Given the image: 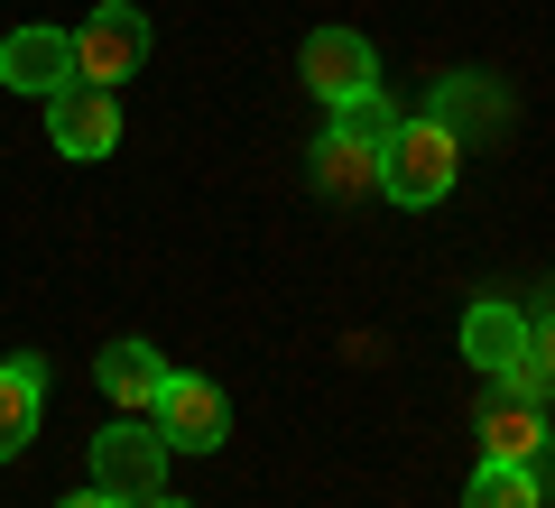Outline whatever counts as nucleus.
<instances>
[{"label":"nucleus","mask_w":555,"mask_h":508,"mask_svg":"<svg viewBox=\"0 0 555 508\" xmlns=\"http://www.w3.org/2000/svg\"><path fill=\"white\" fill-rule=\"evenodd\" d=\"M454 177H463V139L444 120H426V112H398V130L379 139V195L426 213V204L454 195Z\"/></svg>","instance_id":"nucleus-1"},{"label":"nucleus","mask_w":555,"mask_h":508,"mask_svg":"<svg viewBox=\"0 0 555 508\" xmlns=\"http://www.w3.org/2000/svg\"><path fill=\"white\" fill-rule=\"evenodd\" d=\"M149 416H158L167 453H222L232 444V398L214 379H195V370H167L158 398H149Z\"/></svg>","instance_id":"nucleus-2"},{"label":"nucleus","mask_w":555,"mask_h":508,"mask_svg":"<svg viewBox=\"0 0 555 508\" xmlns=\"http://www.w3.org/2000/svg\"><path fill=\"white\" fill-rule=\"evenodd\" d=\"M93 490H112L120 508L167 490V434L158 426H102L93 434Z\"/></svg>","instance_id":"nucleus-3"},{"label":"nucleus","mask_w":555,"mask_h":508,"mask_svg":"<svg viewBox=\"0 0 555 508\" xmlns=\"http://www.w3.org/2000/svg\"><path fill=\"white\" fill-rule=\"evenodd\" d=\"M139 65H149V19H139L130 0H102L93 19L75 28V75L120 93V75H139Z\"/></svg>","instance_id":"nucleus-4"},{"label":"nucleus","mask_w":555,"mask_h":508,"mask_svg":"<svg viewBox=\"0 0 555 508\" xmlns=\"http://www.w3.org/2000/svg\"><path fill=\"white\" fill-rule=\"evenodd\" d=\"M47 139H56L65 157H112V148H120V102H112V83H65V93H47Z\"/></svg>","instance_id":"nucleus-5"},{"label":"nucleus","mask_w":555,"mask_h":508,"mask_svg":"<svg viewBox=\"0 0 555 508\" xmlns=\"http://www.w3.org/2000/svg\"><path fill=\"white\" fill-rule=\"evenodd\" d=\"M297 75L315 83V102H352V93L379 83V56H371L361 28H315V38L297 47Z\"/></svg>","instance_id":"nucleus-6"},{"label":"nucleus","mask_w":555,"mask_h":508,"mask_svg":"<svg viewBox=\"0 0 555 508\" xmlns=\"http://www.w3.org/2000/svg\"><path fill=\"white\" fill-rule=\"evenodd\" d=\"M0 83L10 93H65V83H83L75 75V28H10L0 38Z\"/></svg>","instance_id":"nucleus-7"},{"label":"nucleus","mask_w":555,"mask_h":508,"mask_svg":"<svg viewBox=\"0 0 555 508\" xmlns=\"http://www.w3.org/2000/svg\"><path fill=\"white\" fill-rule=\"evenodd\" d=\"M473 434H481V463H528V471H537V453L555 444L546 416H537V398L528 389H500V379H491V398H481Z\"/></svg>","instance_id":"nucleus-8"},{"label":"nucleus","mask_w":555,"mask_h":508,"mask_svg":"<svg viewBox=\"0 0 555 508\" xmlns=\"http://www.w3.org/2000/svg\"><path fill=\"white\" fill-rule=\"evenodd\" d=\"M463 361L491 379H518V361H528V314L509 305V296H481L473 314H463Z\"/></svg>","instance_id":"nucleus-9"},{"label":"nucleus","mask_w":555,"mask_h":508,"mask_svg":"<svg viewBox=\"0 0 555 508\" xmlns=\"http://www.w3.org/2000/svg\"><path fill=\"white\" fill-rule=\"evenodd\" d=\"M306 185H315L324 204H361V195H379V148H361V139L324 130L315 157H306Z\"/></svg>","instance_id":"nucleus-10"},{"label":"nucleus","mask_w":555,"mask_h":508,"mask_svg":"<svg viewBox=\"0 0 555 508\" xmlns=\"http://www.w3.org/2000/svg\"><path fill=\"white\" fill-rule=\"evenodd\" d=\"M38 407H47V361L38 352L0 361V463H20L38 444Z\"/></svg>","instance_id":"nucleus-11"},{"label":"nucleus","mask_w":555,"mask_h":508,"mask_svg":"<svg viewBox=\"0 0 555 508\" xmlns=\"http://www.w3.org/2000/svg\"><path fill=\"white\" fill-rule=\"evenodd\" d=\"M426 120H444V130L473 148L481 130H500V120H509V93H500V83H481V75H444L436 102H426Z\"/></svg>","instance_id":"nucleus-12"},{"label":"nucleus","mask_w":555,"mask_h":508,"mask_svg":"<svg viewBox=\"0 0 555 508\" xmlns=\"http://www.w3.org/2000/svg\"><path fill=\"white\" fill-rule=\"evenodd\" d=\"M93 379H102V398H112V407H149V398H158V379H167V361L149 352V342H112V352L93 361Z\"/></svg>","instance_id":"nucleus-13"},{"label":"nucleus","mask_w":555,"mask_h":508,"mask_svg":"<svg viewBox=\"0 0 555 508\" xmlns=\"http://www.w3.org/2000/svg\"><path fill=\"white\" fill-rule=\"evenodd\" d=\"M473 508H546V481L528 463H481L473 471Z\"/></svg>","instance_id":"nucleus-14"},{"label":"nucleus","mask_w":555,"mask_h":508,"mask_svg":"<svg viewBox=\"0 0 555 508\" xmlns=\"http://www.w3.org/2000/svg\"><path fill=\"white\" fill-rule=\"evenodd\" d=\"M334 130H343V139H361V148H379V139L398 130V102H389V93H379V83H371V93L334 102Z\"/></svg>","instance_id":"nucleus-15"},{"label":"nucleus","mask_w":555,"mask_h":508,"mask_svg":"<svg viewBox=\"0 0 555 508\" xmlns=\"http://www.w3.org/2000/svg\"><path fill=\"white\" fill-rule=\"evenodd\" d=\"M500 389L555 398V314H528V361H518V379H500Z\"/></svg>","instance_id":"nucleus-16"},{"label":"nucleus","mask_w":555,"mask_h":508,"mask_svg":"<svg viewBox=\"0 0 555 508\" xmlns=\"http://www.w3.org/2000/svg\"><path fill=\"white\" fill-rule=\"evenodd\" d=\"M56 508H120L112 490H75V499H56Z\"/></svg>","instance_id":"nucleus-17"},{"label":"nucleus","mask_w":555,"mask_h":508,"mask_svg":"<svg viewBox=\"0 0 555 508\" xmlns=\"http://www.w3.org/2000/svg\"><path fill=\"white\" fill-rule=\"evenodd\" d=\"M139 508H195V499H167V490H158V499H139Z\"/></svg>","instance_id":"nucleus-18"}]
</instances>
